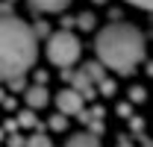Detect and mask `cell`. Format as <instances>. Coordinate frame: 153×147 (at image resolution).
Masks as SVG:
<instances>
[{
  "label": "cell",
  "instance_id": "obj_8",
  "mask_svg": "<svg viewBox=\"0 0 153 147\" xmlns=\"http://www.w3.org/2000/svg\"><path fill=\"white\" fill-rule=\"evenodd\" d=\"M27 103H30V106H44V103H47V91H44L41 85L30 88V91H27Z\"/></svg>",
  "mask_w": 153,
  "mask_h": 147
},
{
  "label": "cell",
  "instance_id": "obj_6",
  "mask_svg": "<svg viewBox=\"0 0 153 147\" xmlns=\"http://www.w3.org/2000/svg\"><path fill=\"white\" fill-rule=\"evenodd\" d=\"M65 147H100V141H97L91 132H76V135H71V141Z\"/></svg>",
  "mask_w": 153,
  "mask_h": 147
},
{
  "label": "cell",
  "instance_id": "obj_5",
  "mask_svg": "<svg viewBox=\"0 0 153 147\" xmlns=\"http://www.w3.org/2000/svg\"><path fill=\"white\" fill-rule=\"evenodd\" d=\"M68 3L71 0H30V6L38 12H62V9H68Z\"/></svg>",
  "mask_w": 153,
  "mask_h": 147
},
{
  "label": "cell",
  "instance_id": "obj_9",
  "mask_svg": "<svg viewBox=\"0 0 153 147\" xmlns=\"http://www.w3.org/2000/svg\"><path fill=\"white\" fill-rule=\"evenodd\" d=\"M82 74H85V76H88V79H97V82H100V79H103V68H100V65H97V62H88V65H85V68H82Z\"/></svg>",
  "mask_w": 153,
  "mask_h": 147
},
{
  "label": "cell",
  "instance_id": "obj_2",
  "mask_svg": "<svg viewBox=\"0 0 153 147\" xmlns=\"http://www.w3.org/2000/svg\"><path fill=\"white\" fill-rule=\"evenodd\" d=\"M94 50L106 68L118 74H130L144 59V36L133 24H112V27L100 30Z\"/></svg>",
  "mask_w": 153,
  "mask_h": 147
},
{
  "label": "cell",
  "instance_id": "obj_12",
  "mask_svg": "<svg viewBox=\"0 0 153 147\" xmlns=\"http://www.w3.org/2000/svg\"><path fill=\"white\" fill-rule=\"evenodd\" d=\"M91 24H94V18H91V15H85V18H79V27H82V30H88Z\"/></svg>",
  "mask_w": 153,
  "mask_h": 147
},
{
  "label": "cell",
  "instance_id": "obj_1",
  "mask_svg": "<svg viewBox=\"0 0 153 147\" xmlns=\"http://www.w3.org/2000/svg\"><path fill=\"white\" fill-rule=\"evenodd\" d=\"M38 56L36 30L21 18H0V79H21Z\"/></svg>",
  "mask_w": 153,
  "mask_h": 147
},
{
  "label": "cell",
  "instance_id": "obj_3",
  "mask_svg": "<svg viewBox=\"0 0 153 147\" xmlns=\"http://www.w3.org/2000/svg\"><path fill=\"white\" fill-rule=\"evenodd\" d=\"M47 59L59 65V68H68V65H74L76 59H79V41H76L74 33H68V30H59L50 36L47 41Z\"/></svg>",
  "mask_w": 153,
  "mask_h": 147
},
{
  "label": "cell",
  "instance_id": "obj_10",
  "mask_svg": "<svg viewBox=\"0 0 153 147\" xmlns=\"http://www.w3.org/2000/svg\"><path fill=\"white\" fill-rule=\"evenodd\" d=\"M24 147H53V144H50V138H47V135L36 132L33 138H27V141H24Z\"/></svg>",
  "mask_w": 153,
  "mask_h": 147
},
{
  "label": "cell",
  "instance_id": "obj_7",
  "mask_svg": "<svg viewBox=\"0 0 153 147\" xmlns=\"http://www.w3.org/2000/svg\"><path fill=\"white\" fill-rule=\"evenodd\" d=\"M71 79H74V91L79 94V97H82V94H88V97H91V79H88L85 74H74Z\"/></svg>",
  "mask_w": 153,
  "mask_h": 147
},
{
  "label": "cell",
  "instance_id": "obj_11",
  "mask_svg": "<svg viewBox=\"0 0 153 147\" xmlns=\"http://www.w3.org/2000/svg\"><path fill=\"white\" fill-rule=\"evenodd\" d=\"M127 3H133V6H138V9H150L153 0H127Z\"/></svg>",
  "mask_w": 153,
  "mask_h": 147
},
{
  "label": "cell",
  "instance_id": "obj_4",
  "mask_svg": "<svg viewBox=\"0 0 153 147\" xmlns=\"http://www.w3.org/2000/svg\"><path fill=\"white\" fill-rule=\"evenodd\" d=\"M56 103H59V109L68 112V115H79V112H82V97L76 91H62L56 97Z\"/></svg>",
  "mask_w": 153,
  "mask_h": 147
}]
</instances>
